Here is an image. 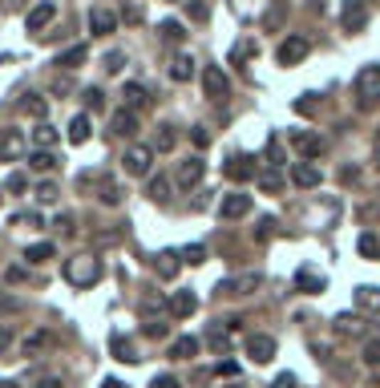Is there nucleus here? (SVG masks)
I'll return each instance as SVG.
<instances>
[{"instance_id": "4c0bfd02", "label": "nucleus", "mask_w": 380, "mask_h": 388, "mask_svg": "<svg viewBox=\"0 0 380 388\" xmlns=\"http://www.w3.org/2000/svg\"><path fill=\"white\" fill-rule=\"evenodd\" d=\"M150 199H154V202H166V199H170V182H166L162 174L150 178Z\"/></svg>"}, {"instance_id": "a18cd8bd", "label": "nucleus", "mask_w": 380, "mask_h": 388, "mask_svg": "<svg viewBox=\"0 0 380 388\" xmlns=\"http://www.w3.org/2000/svg\"><path fill=\"white\" fill-rule=\"evenodd\" d=\"M150 388H182V384H178L174 376H154V384H150Z\"/></svg>"}, {"instance_id": "473e14b6", "label": "nucleus", "mask_w": 380, "mask_h": 388, "mask_svg": "<svg viewBox=\"0 0 380 388\" xmlns=\"http://www.w3.org/2000/svg\"><path fill=\"white\" fill-rule=\"evenodd\" d=\"M81 61H85V45H73V49H65L61 57H57V65H65V69H77Z\"/></svg>"}, {"instance_id": "37998d69", "label": "nucleus", "mask_w": 380, "mask_h": 388, "mask_svg": "<svg viewBox=\"0 0 380 388\" xmlns=\"http://www.w3.org/2000/svg\"><path fill=\"white\" fill-rule=\"evenodd\" d=\"M182 259H186V263H206V247H186V255H182Z\"/></svg>"}, {"instance_id": "5701e85b", "label": "nucleus", "mask_w": 380, "mask_h": 388, "mask_svg": "<svg viewBox=\"0 0 380 388\" xmlns=\"http://www.w3.org/2000/svg\"><path fill=\"white\" fill-rule=\"evenodd\" d=\"M122 101H126V110L134 113V110H142V105H146V101H150V98H146V89H142L138 81H130V85L122 89Z\"/></svg>"}, {"instance_id": "393cba45", "label": "nucleus", "mask_w": 380, "mask_h": 388, "mask_svg": "<svg viewBox=\"0 0 380 388\" xmlns=\"http://www.w3.org/2000/svg\"><path fill=\"white\" fill-rule=\"evenodd\" d=\"M190 73H194V57H186V53H182V57H174V61H170V77H174V81H190Z\"/></svg>"}, {"instance_id": "9d476101", "label": "nucleus", "mask_w": 380, "mask_h": 388, "mask_svg": "<svg viewBox=\"0 0 380 388\" xmlns=\"http://www.w3.org/2000/svg\"><path fill=\"white\" fill-rule=\"evenodd\" d=\"M247 352H251V360H255V364H271V360H275V340L259 332V336L247 340Z\"/></svg>"}, {"instance_id": "f03ea898", "label": "nucleus", "mask_w": 380, "mask_h": 388, "mask_svg": "<svg viewBox=\"0 0 380 388\" xmlns=\"http://www.w3.org/2000/svg\"><path fill=\"white\" fill-rule=\"evenodd\" d=\"M259 283H263V279L255 276V271H247V276L223 279V283H218V295H227V300H239V295H251V291H259Z\"/></svg>"}, {"instance_id": "2f4dec72", "label": "nucleus", "mask_w": 380, "mask_h": 388, "mask_svg": "<svg viewBox=\"0 0 380 388\" xmlns=\"http://www.w3.org/2000/svg\"><path fill=\"white\" fill-rule=\"evenodd\" d=\"M57 138H61V134H57L53 125H45V122H41L37 130H33V142H37L41 150H49V146H53V142H57Z\"/></svg>"}, {"instance_id": "c85d7f7f", "label": "nucleus", "mask_w": 380, "mask_h": 388, "mask_svg": "<svg viewBox=\"0 0 380 388\" xmlns=\"http://www.w3.org/2000/svg\"><path fill=\"white\" fill-rule=\"evenodd\" d=\"M158 33H162L166 45H182V37H186V28L178 25V21H162V25H158Z\"/></svg>"}, {"instance_id": "09e8293b", "label": "nucleus", "mask_w": 380, "mask_h": 388, "mask_svg": "<svg viewBox=\"0 0 380 388\" xmlns=\"http://www.w3.org/2000/svg\"><path fill=\"white\" fill-rule=\"evenodd\" d=\"M259 187H263V190H271V194H275V190H279V178H275V174H263V178H259Z\"/></svg>"}, {"instance_id": "a19ab883", "label": "nucleus", "mask_w": 380, "mask_h": 388, "mask_svg": "<svg viewBox=\"0 0 380 388\" xmlns=\"http://www.w3.org/2000/svg\"><path fill=\"white\" fill-rule=\"evenodd\" d=\"M57 194H61V190H57V182H41V187H37V202H45V206H49V202H57Z\"/></svg>"}, {"instance_id": "ea45409f", "label": "nucleus", "mask_w": 380, "mask_h": 388, "mask_svg": "<svg viewBox=\"0 0 380 388\" xmlns=\"http://www.w3.org/2000/svg\"><path fill=\"white\" fill-rule=\"evenodd\" d=\"M25 308V303L16 300V295H9V291H0V315H16Z\"/></svg>"}, {"instance_id": "6e6552de", "label": "nucleus", "mask_w": 380, "mask_h": 388, "mask_svg": "<svg viewBox=\"0 0 380 388\" xmlns=\"http://www.w3.org/2000/svg\"><path fill=\"white\" fill-rule=\"evenodd\" d=\"M251 211V194H223L218 202V219H243Z\"/></svg>"}, {"instance_id": "a878e982", "label": "nucleus", "mask_w": 380, "mask_h": 388, "mask_svg": "<svg viewBox=\"0 0 380 388\" xmlns=\"http://www.w3.org/2000/svg\"><path fill=\"white\" fill-rule=\"evenodd\" d=\"M69 142H73V146L89 142V117H85V113H77L73 122H69Z\"/></svg>"}, {"instance_id": "2eb2a0df", "label": "nucleus", "mask_w": 380, "mask_h": 388, "mask_svg": "<svg viewBox=\"0 0 380 388\" xmlns=\"http://www.w3.org/2000/svg\"><path fill=\"white\" fill-rule=\"evenodd\" d=\"M203 174H206V162H203V158H190V162L178 166V182H182V187H199V182H203Z\"/></svg>"}, {"instance_id": "6ab92c4d", "label": "nucleus", "mask_w": 380, "mask_h": 388, "mask_svg": "<svg viewBox=\"0 0 380 388\" xmlns=\"http://www.w3.org/2000/svg\"><path fill=\"white\" fill-rule=\"evenodd\" d=\"M178 267H182V259H178V251H162L158 259H154V271L162 279H174L178 276Z\"/></svg>"}, {"instance_id": "0eeeda50", "label": "nucleus", "mask_w": 380, "mask_h": 388, "mask_svg": "<svg viewBox=\"0 0 380 388\" xmlns=\"http://www.w3.org/2000/svg\"><path fill=\"white\" fill-rule=\"evenodd\" d=\"M53 16H57V4H53V0H41L37 9H28L25 28H28V33H41V28H49V25H53Z\"/></svg>"}, {"instance_id": "cd10ccee", "label": "nucleus", "mask_w": 380, "mask_h": 388, "mask_svg": "<svg viewBox=\"0 0 380 388\" xmlns=\"http://www.w3.org/2000/svg\"><path fill=\"white\" fill-rule=\"evenodd\" d=\"M356 303H360V308H364V312H380V288H360L356 291Z\"/></svg>"}, {"instance_id": "c03bdc74", "label": "nucleus", "mask_w": 380, "mask_h": 388, "mask_svg": "<svg viewBox=\"0 0 380 388\" xmlns=\"http://www.w3.org/2000/svg\"><path fill=\"white\" fill-rule=\"evenodd\" d=\"M255 235H259V238H271V235H275V219H263V223H259V231H255Z\"/></svg>"}, {"instance_id": "f257e3e1", "label": "nucleus", "mask_w": 380, "mask_h": 388, "mask_svg": "<svg viewBox=\"0 0 380 388\" xmlns=\"http://www.w3.org/2000/svg\"><path fill=\"white\" fill-rule=\"evenodd\" d=\"M102 276H105V267H102L97 255H73V259L65 263V279H69L73 288H93Z\"/></svg>"}, {"instance_id": "39448f33", "label": "nucleus", "mask_w": 380, "mask_h": 388, "mask_svg": "<svg viewBox=\"0 0 380 388\" xmlns=\"http://www.w3.org/2000/svg\"><path fill=\"white\" fill-rule=\"evenodd\" d=\"M356 93H360L364 101L380 98V65H364V69L356 73Z\"/></svg>"}, {"instance_id": "f3484780", "label": "nucleus", "mask_w": 380, "mask_h": 388, "mask_svg": "<svg viewBox=\"0 0 380 388\" xmlns=\"http://www.w3.org/2000/svg\"><path fill=\"white\" fill-rule=\"evenodd\" d=\"M227 178H235V182H247V178H255V162L247 158V154H235L227 162Z\"/></svg>"}, {"instance_id": "4be33fe9", "label": "nucleus", "mask_w": 380, "mask_h": 388, "mask_svg": "<svg viewBox=\"0 0 380 388\" xmlns=\"http://www.w3.org/2000/svg\"><path fill=\"white\" fill-rule=\"evenodd\" d=\"M97 199H102L105 206H117V202H122V187H117L114 178H97Z\"/></svg>"}, {"instance_id": "a211bd4d", "label": "nucleus", "mask_w": 380, "mask_h": 388, "mask_svg": "<svg viewBox=\"0 0 380 388\" xmlns=\"http://www.w3.org/2000/svg\"><path fill=\"white\" fill-rule=\"evenodd\" d=\"M292 142H295V150L307 154V158H320V154H324V142H320L316 134H304V130H295Z\"/></svg>"}, {"instance_id": "ddd939ff", "label": "nucleus", "mask_w": 380, "mask_h": 388, "mask_svg": "<svg viewBox=\"0 0 380 388\" xmlns=\"http://www.w3.org/2000/svg\"><path fill=\"white\" fill-rule=\"evenodd\" d=\"M89 28H93V37H110L117 28V16L110 13V9H93V13H89Z\"/></svg>"}, {"instance_id": "dca6fc26", "label": "nucleus", "mask_w": 380, "mask_h": 388, "mask_svg": "<svg viewBox=\"0 0 380 388\" xmlns=\"http://www.w3.org/2000/svg\"><path fill=\"white\" fill-rule=\"evenodd\" d=\"M170 312H174L178 320H190V315L199 312V300H194L190 291H174V295H170Z\"/></svg>"}, {"instance_id": "b1692460", "label": "nucleus", "mask_w": 380, "mask_h": 388, "mask_svg": "<svg viewBox=\"0 0 380 388\" xmlns=\"http://www.w3.org/2000/svg\"><path fill=\"white\" fill-rule=\"evenodd\" d=\"M142 324H146V327H142V332H146V336H150V340H162L166 332H170V324H166L162 315H154V312H146V320H142Z\"/></svg>"}, {"instance_id": "6e6d98bb", "label": "nucleus", "mask_w": 380, "mask_h": 388, "mask_svg": "<svg viewBox=\"0 0 380 388\" xmlns=\"http://www.w3.org/2000/svg\"><path fill=\"white\" fill-rule=\"evenodd\" d=\"M37 388H65V384H61V380H57V376H45V380H41Z\"/></svg>"}, {"instance_id": "603ef678", "label": "nucleus", "mask_w": 380, "mask_h": 388, "mask_svg": "<svg viewBox=\"0 0 380 388\" xmlns=\"http://www.w3.org/2000/svg\"><path fill=\"white\" fill-rule=\"evenodd\" d=\"M57 226H61V235H73V219H69V214H61V219H57Z\"/></svg>"}, {"instance_id": "c756f323", "label": "nucleus", "mask_w": 380, "mask_h": 388, "mask_svg": "<svg viewBox=\"0 0 380 388\" xmlns=\"http://www.w3.org/2000/svg\"><path fill=\"white\" fill-rule=\"evenodd\" d=\"M53 255H57V251H53V243H33V247L25 251V259H28V263H49Z\"/></svg>"}, {"instance_id": "7c9ffc66", "label": "nucleus", "mask_w": 380, "mask_h": 388, "mask_svg": "<svg viewBox=\"0 0 380 388\" xmlns=\"http://www.w3.org/2000/svg\"><path fill=\"white\" fill-rule=\"evenodd\" d=\"M295 288L307 291V295H316V291H324V279L312 276V271H300V276H295Z\"/></svg>"}, {"instance_id": "bb28decb", "label": "nucleus", "mask_w": 380, "mask_h": 388, "mask_svg": "<svg viewBox=\"0 0 380 388\" xmlns=\"http://www.w3.org/2000/svg\"><path fill=\"white\" fill-rule=\"evenodd\" d=\"M336 332H340V336H364V320H360V315H340V320H336Z\"/></svg>"}, {"instance_id": "79ce46f5", "label": "nucleus", "mask_w": 380, "mask_h": 388, "mask_svg": "<svg viewBox=\"0 0 380 388\" xmlns=\"http://www.w3.org/2000/svg\"><path fill=\"white\" fill-rule=\"evenodd\" d=\"M364 364L368 368H380V340H368L364 344Z\"/></svg>"}, {"instance_id": "f8f14e48", "label": "nucleus", "mask_w": 380, "mask_h": 388, "mask_svg": "<svg viewBox=\"0 0 380 388\" xmlns=\"http://www.w3.org/2000/svg\"><path fill=\"white\" fill-rule=\"evenodd\" d=\"M110 130H114L117 138H134V134H138V113L117 110L114 117H110Z\"/></svg>"}, {"instance_id": "412c9836", "label": "nucleus", "mask_w": 380, "mask_h": 388, "mask_svg": "<svg viewBox=\"0 0 380 388\" xmlns=\"http://www.w3.org/2000/svg\"><path fill=\"white\" fill-rule=\"evenodd\" d=\"M21 110H25L28 117H37V122H45V113H49V101L41 98V93H25V101H21Z\"/></svg>"}, {"instance_id": "052dcab7", "label": "nucleus", "mask_w": 380, "mask_h": 388, "mask_svg": "<svg viewBox=\"0 0 380 388\" xmlns=\"http://www.w3.org/2000/svg\"><path fill=\"white\" fill-rule=\"evenodd\" d=\"M376 150H380V142H376Z\"/></svg>"}, {"instance_id": "aec40b11", "label": "nucleus", "mask_w": 380, "mask_h": 388, "mask_svg": "<svg viewBox=\"0 0 380 388\" xmlns=\"http://www.w3.org/2000/svg\"><path fill=\"white\" fill-rule=\"evenodd\" d=\"M190 356H199V340L194 336H178L170 344V360H190Z\"/></svg>"}, {"instance_id": "864d4df0", "label": "nucleus", "mask_w": 380, "mask_h": 388, "mask_svg": "<svg viewBox=\"0 0 380 388\" xmlns=\"http://www.w3.org/2000/svg\"><path fill=\"white\" fill-rule=\"evenodd\" d=\"M25 187H28L25 174H13V178H9V190H25Z\"/></svg>"}, {"instance_id": "c9c22d12", "label": "nucleus", "mask_w": 380, "mask_h": 388, "mask_svg": "<svg viewBox=\"0 0 380 388\" xmlns=\"http://www.w3.org/2000/svg\"><path fill=\"white\" fill-rule=\"evenodd\" d=\"M110 344H114V352H117V360H130V364H134V360H142L138 352H134V344H130V340L114 336V340H110Z\"/></svg>"}, {"instance_id": "1a4fd4ad", "label": "nucleus", "mask_w": 380, "mask_h": 388, "mask_svg": "<svg viewBox=\"0 0 380 388\" xmlns=\"http://www.w3.org/2000/svg\"><path fill=\"white\" fill-rule=\"evenodd\" d=\"M21 154H25V134H21V130H4V134H0V158H4V162H16Z\"/></svg>"}, {"instance_id": "4d7b16f0", "label": "nucleus", "mask_w": 380, "mask_h": 388, "mask_svg": "<svg viewBox=\"0 0 380 388\" xmlns=\"http://www.w3.org/2000/svg\"><path fill=\"white\" fill-rule=\"evenodd\" d=\"M9 340H13V336H9V327H0V352L9 348Z\"/></svg>"}, {"instance_id": "f704fd0d", "label": "nucleus", "mask_w": 380, "mask_h": 388, "mask_svg": "<svg viewBox=\"0 0 380 388\" xmlns=\"http://www.w3.org/2000/svg\"><path fill=\"white\" fill-rule=\"evenodd\" d=\"M174 142H178V134H174V125H162V130H158V142H154V150H162V154H170V150H174Z\"/></svg>"}, {"instance_id": "20e7f679", "label": "nucleus", "mask_w": 380, "mask_h": 388, "mask_svg": "<svg viewBox=\"0 0 380 388\" xmlns=\"http://www.w3.org/2000/svg\"><path fill=\"white\" fill-rule=\"evenodd\" d=\"M203 89H206V98L211 101H223L231 93V81H227V73H223L218 65H206L203 69Z\"/></svg>"}, {"instance_id": "4468645a", "label": "nucleus", "mask_w": 380, "mask_h": 388, "mask_svg": "<svg viewBox=\"0 0 380 388\" xmlns=\"http://www.w3.org/2000/svg\"><path fill=\"white\" fill-rule=\"evenodd\" d=\"M320 166H312V162H295L292 166V182L295 187H304V190H312V187H320Z\"/></svg>"}, {"instance_id": "72a5a7b5", "label": "nucleus", "mask_w": 380, "mask_h": 388, "mask_svg": "<svg viewBox=\"0 0 380 388\" xmlns=\"http://www.w3.org/2000/svg\"><path fill=\"white\" fill-rule=\"evenodd\" d=\"M28 166H33L37 174H49L53 166H57V158H53L49 150H37V154H33V158H28Z\"/></svg>"}, {"instance_id": "13d9d810", "label": "nucleus", "mask_w": 380, "mask_h": 388, "mask_svg": "<svg viewBox=\"0 0 380 388\" xmlns=\"http://www.w3.org/2000/svg\"><path fill=\"white\" fill-rule=\"evenodd\" d=\"M0 388H21V384H16V380H0Z\"/></svg>"}, {"instance_id": "423d86ee", "label": "nucleus", "mask_w": 380, "mask_h": 388, "mask_svg": "<svg viewBox=\"0 0 380 388\" xmlns=\"http://www.w3.org/2000/svg\"><path fill=\"white\" fill-rule=\"evenodd\" d=\"M122 162H126V174H138V178H142V174H150L154 150H150V146H130Z\"/></svg>"}, {"instance_id": "de8ad7c7", "label": "nucleus", "mask_w": 380, "mask_h": 388, "mask_svg": "<svg viewBox=\"0 0 380 388\" xmlns=\"http://www.w3.org/2000/svg\"><path fill=\"white\" fill-rule=\"evenodd\" d=\"M211 344H215L218 352H227V348H231V340L223 336V332H211Z\"/></svg>"}, {"instance_id": "3c124183", "label": "nucleus", "mask_w": 380, "mask_h": 388, "mask_svg": "<svg viewBox=\"0 0 380 388\" xmlns=\"http://www.w3.org/2000/svg\"><path fill=\"white\" fill-rule=\"evenodd\" d=\"M251 53H255V45H239V49L231 53V57H235V61H247V57H251Z\"/></svg>"}, {"instance_id": "49530a36", "label": "nucleus", "mask_w": 380, "mask_h": 388, "mask_svg": "<svg viewBox=\"0 0 380 388\" xmlns=\"http://www.w3.org/2000/svg\"><path fill=\"white\" fill-rule=\"evenodd\" d=\"M117 69H122V53H110L105 57V73H117Z\"/></svg>"}, {"instance_id": "8fccbe9b", "label": "nucleus", "mask_w": 380, "mask_h": 388, "mask_svg": "<svg viewBox=\"0 0 380 388\" xmlns=\"http://www.w3.org/2000/svg\"><path fill=\"white\" fill-rule=\"evenodd\" d=\"M271 388H295V376H292V372L275 376V384H271Z\"/></svg>"}, {"instance_id": "5fc2aeb1", "label": "nucleus", "mask_w": 380, "mask_h": 388, "mask_svg": "<svg viewBox=\"0 0 380 388\" xmlns=\"http://www.w3.org/2000/svg\"><path fill=\"white\" fill-rule=\"evenodd\" d=\"M206 142H211V134H206L203 125H199V130H194V146H206Z\"/></svg>"}, {"instance_id": "58836bf2", "label": "nucleus", "mask_w": 380, "mask_h": 388, "mask_svg": "<svg viewBox=\"0 0 380 388\" xmlns=\"http://www.w3.org/2000/svg\"><path fill=\"white\" fill-rule=\"evenodd\" d=\"M360 255H364V259H380V238L376 235H360Z\"/></svg>"}, {"instance_id": "e433bc0d", "label": "nucleus", "mask_w": 380, "mask_h": 388, "mask_svg": "<svg viewBox=\"0 0 380 388\" xmlns=\"http://www.w3.org/2000/svg\"><path fill=\"white\" fill-rule=\"evenodd\" d=\"M49 348V332H33V336L25 340V356H37V352Z\"/></svg>"}, {"instance_id": "bf43d9fd", "label": "nucleus", "mask_w": 380, "mask_h": 388, "mask_svg": "<svg viewBox=\"0 0 380 388\" xmlns=\"http://www.w3.org/2000/svg\"><path fill=\"white\" fill-rule=\"evenodd\" d=\"M102 388H122V380H105V384Z\"/></svg>"}, {"instance_id": "9b49d317", "label": "nucleus", "mask_w": 380, "mask_h": 388, "mask_svg": "<svg viewBox=\"0 0 380 388\" xmlns=\"http://www.w3.org/2000/svg\"><path fill=\"white\" fill-rule=\"evenodd\" d=\"M344 28H348V33H360V28H364V21H368V9H364V0H348V4H344Z\"/></svg>"}, {"instance_id": "7ed1b4c3", "label": "nucleus", "mask_w": 380, "mask_h": 388, "mask_svg": "<svg viewBox=\"0 0 380 388\" xmlns=\"http://www.w3.org/2000/svg\"><path fill=\"white\" fill-rule=\"evenodd\" d=\"M307 53H312V41H307V37H287L275 49V57H279V65H300Z\"/></svg>"}]
</instances>
